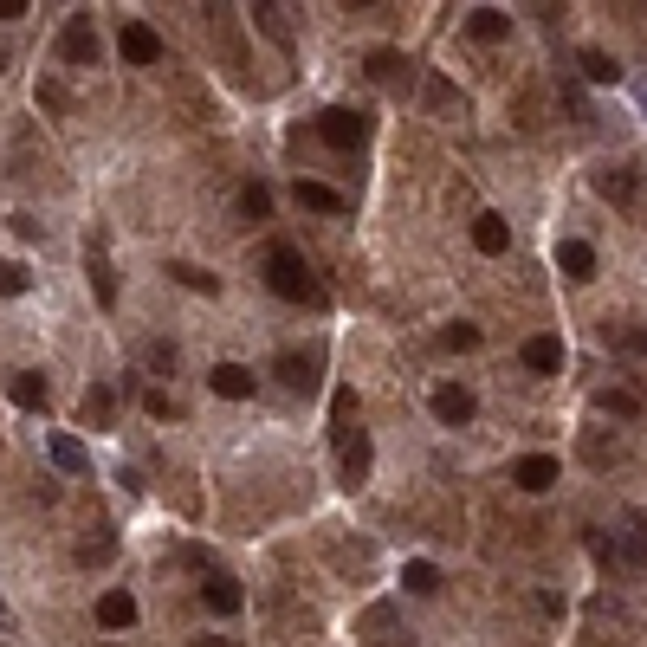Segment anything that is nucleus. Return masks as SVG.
Instances as JSON below:
<instances>
[{"label": "nucleus", "mask_w": 647, "mask_h": 647, "mask_svg": "<svg viewBox=\"0 0 647 647\" xmlns=\"http://www.w3.org/2000/svg\"><path fill=\"white\" fill-rule=\"evenodd\" d=\"M259 272H266V285H272L279 298H292V305H324L318 272L305 266V253H298L292 240H272V246H266V259H259Z\"/></svg>", "instance_id": "1"}, {"label": "nucleus", "mask_w": 647, "mask_h": 647, "mask_svg": "<svg viewBox=\"0 0 647 647\" xmlns=\"http://www.w3.org/2000/svg\"><path fill=\"white\" fill-rule=\"evenodd\" d=\"M318 136L330 149H356L369 136V117L363 110H343V104H330V110H318Z\"/></svg>", "instance_id": "2"}, {"label": "nucleus", "mask_w": 647, "mask_h": 647, "mask_svg": "<svg viewBox=\"0 0 647 647\" xmlns=\"http://www.w3.org/2000/svg\"><path fill=\"white\" fill-rule=\"evenodd\" d=\"M98 26H91V13H72L65 20V33H59V59L65 65H98Z\"/></svg>", "instance_id": "3"}, {"label": "nucleus", "mask_w": 647, "mask_h": 647, "mask_svg": "<svg viewBox=\"0 0 647 647\" xmlns=\"http://www.w3.org/2000/svg\"><path fill=\"white\" fill-rule=\"evenodd\" d=\"M272 369H279V382H285V389L311 395V389H318V369H324V356H318V350H279V363H272Z\"/></svg>", "instance_id": "4"}, {"label": "nucleus", "mask_w": 647, "mask_h": 647, "mask_svg": "<svg viewBox=\"0 0 647 647\" xmlns=\"http://www.w3.org/2000/svg\"><path fill=\"white\" fill-rule=\"evenodd\" d=\"M434 415L447 421V428H466V421L479 415L473 389H466V382H440V389H434Z\"/></svg>", "instance_id": "5"}, {"label": "nucleus", "mask_w": 647, "mask_h": 647, "mask_svg": "<svg viewBox=\"0 0 647 647\" xmlns=\"http://www.w3.org/2000/svg\"><path fill=\"white\" fill-rule=\"evenodd\" d=\"M369 78H376L382 91H408V52H395V46H376L369 52V65H363Z\"/></svg>", "instance_id": "6"}, {"label": "nucleus", "mask_w": 647, "mask_h": 647, "mask_svg": "<svg viewBox=\"0 0 647 647\" xmlns=\"http://www.w3.org/2000/svg\"><path fill=\"white\" fill-rule=\"evenodd\" d=\"M337 466H343V486H363L369 479V434L363 428H350L337 440Z\"/></svg>", "instance_id": "7"}, {"label": "nucleus", "mask_w": 647, "mask_h": 647, "mask_svg": "<svg viewBox=\"0 0 647 647\" xmlns=\"http://www.w3.org/2000/svg\"><path fill=\"white\" fill-rule=\"evenodd\" d=\"M85 272H91V292H98V305L110 311L117 305V272H110V253H104V233L85 246Z\"/></svg>", "instance_id": "8"}, {"label": "nucleus", "mask_w": 647, "mask_h": 647, "mask_svg": "<svg viewBox=\"0 0 647 647\" xmlns=\"http://www.w3.org/2000/svg\"><path fill=\"white\" fill-rule=\"evenodd\" d=\"M117 46H123V59L130 65H156L162 59V39H156V26H143V20H130L117 33Z\"/></svg>", "instance_id": "9"}, {"label": "nucleus", "mask_w": 647, "mask_h": 647, "mask_svg": "<svg viewBox=\"0 0 647 647\" xmlns=\"http://www.w3.org/2000/svg\"><path fill=\"white\" fill-rule=\"evenodd\" d=\"M557 266H563V279L589 285V279H596V246H589V240H557Z\"/></svg>", "instance_id": "10"}, {"label": "nucleus", "mask_w": 647, "mask_h": 647, "mask_svg": "<svg viewBox=\"0 0 647 647\" xmlns=\"http://www.w3.org/2000/svg\"><path fill=\"white\" fill-rule=\"evenodd\" d=\"M7 402L13 408H46L52 402L46 376H39V369H13V376H7Z\"/></svg>", "instance_id": "11"}, {"label": "nucleus", "mask_w": 647, "mask_h": 647, "mask_svg": "<svg viewBox=\"0 0 647 647\" xmlns=\"http://www.w3.org/2000/svg\"><path fill=\"white\" fill-rule=\"evenodd\" d=\"M136 615H143V609H136L130 589H104V596H98V628H136Z\"/></svg>", "instance_id": "12"}, {"label": "nucleus", "mask_w": 647, "mask_h": 647, "mask_svg": "<svg viewBox=\"0 0 647 647\" xmlns=\"http://www.w3.org/2000/svg\"><path fill=\"white\" fill-rule=\"evenodd\" d=\"M596 195L615 201V208H635V195H641L635 169H596Z\"/></svg>", "instance_id": "13"}, {"label": "nucleus", "mask_w": 647, "mask_h": 647, "mask_svg": "<svg viewBox=\"0 0 647 647\" xmlns=\"http://www.w3.org/2000/svg\"><path fill=\"white\" fill-rule=\"evenodd\" d=\"M512 479L525 492H550V486H557V460H550V453H525V460L512 466Z\"/></svg>", "instance_id": "14"}, {"label": "nucleus", "mask_w": 647, "mask_h": 647, "mask_svg": "<svg viewBox=\"0 0 647 647\" xmlns=\"http://www.w3.org/2000/svg\"><path fill=\"white\" fill-rule=\"evenodd\" d=\"M466 33H473L479 46H499V39L512 33V13H499V7H473V13H466Z\"/></svg>", "instance_id": "15"}, {"label": "nucleus", "mask_w": 647, "mask_h": 647, "mask_svg": "<svg viewBox=\"0 0 647 647\" xmlns=\"http://www.w3.org/2000/svg\"><path fill=\"white\" fill-rule=\"evenodd\" d=\"M525 369H531V376H557V369H563V343L550 337V330H544V337H525Z\"/></svg>", "instance_id": "16"}, {"label": "nucleus", "mask_w": 647, "mask_h": 647, "mask_svg": "<svg viewBox=\"0 0 647 647\" xmlns=\"http://www.w3.org/2000/svg\"><path fill=\"white\" fill-rule=\"evenodd\" d=\"M201 602H208L214 615H240V602H246V596H240V583H233V576H220V570H214L208 583H201Z\"/></svg>", "instance_id": "17"}, {"label": "nucleus", "mask_w": 647, "mask_h": 647, "mask_svg": "<svg viewBox=\"0 0 647 647\" xmlns=\"http://www.w3.org/2000/svg\"><path fill=\"white\" fill-rule=\"evenodd\" d=\"M46 453H52V466H59V473H85V466H91V453H85V440H78V434H52Z\"/></svg>", "instance_id": "18"}, {"label": "nucleus", "mask_w": 647, "mask_h": 647, "mask_svg": "<svg viewBox=\"0 0 647 647\" xmlns=\"http://www.w3.org/2000/svg\"><path fill=\"white\" fill-rule=\"evenodd\" d=\"M208 382H214V395H227V402L253 395V369H240V363H214V369H208Z\"/></svg>", "instance_id": "19"}, {"label": "nucleus", "mask_w": 647, "mask_h": 647, "mask_svg": "<svg viewBox=\"0 0 647 647\" xmlns=\"http://www.w3.org/2000/svg\"><path fill=\"white\" fill-rule=\"evenodd\" d=\"M78 408H85V421H91V428H110V421H117V389H110V382H91Z\"/></svg>", "instance_id": "20"}, {"label": "nucleus", "mask_w": 647, "mask_h": 647, "mask_svg": "<svg viewBox=\"0 0 647 647\" xmlns=\"http://www.w3.org/2000/svg\"><path fill=\"white\" fill-rule=\"evenodd\" d=\"M473 246H479V253H505V246H512L505 214H479V220H473Z\"/></svg>", "instance_id": "21"}, {"label": "nucleus", "mask_w": 647, "mask_h": 647, "mask_svg": "<svg viewBox=\"0 0 647 647\" xmlns=\"http://www.w3.org/2000/svg\"><path fill=\"white\" fill-rule=\"evenodd\" d=\"M292 195H298V208H311V214H343L350 208V201H343L337 188H324V182H298Z\"/></svg>", "instance_id": "22"}, {"label": "nucleus", "mask_w": 647, "mask_h": 647, "mask_svg": "<svg viewBox=\"0 0 647 647\" xmlns=\"http://www.w3.org/2000/svg\"><path fill=\"white\" fill-rule=\"evenodd\" d=\"M253 13V26L272 39V46H292V26H285V7H272V0H259V7H246Z\"/></svg>", "instance_id": "23"}, {"label": "nucleus", "mask_w": 647, "mask_h": 647, "mask_svg": "<svg viewBox=\"0 0 647 647\" xmlns=\"http://www.w3.org/2000/svg\"><path fill=\"white\" fill-rule=\"evenodd\" d=\"M596 402H602V415H615V421H641V395L635 389H602Z\"/></svg>", "instance_id": "24"}, {"label": "nucleus", "mask_w": 647, "mask_h": 647, "mask_svg": "<svg viewBox=\"0 0 647 647\" xmlns=\"http://www.w3.org/2000/svg\"><path fill=\"white\" fill-rule=\"evenodd\" d=\"M169 279H175V285H188V292H208V298L220 292V279H214V272H208V266H188V259H175V266H169Z\"/></svg>", "instance_id": "25"}, {"label": "nucleus", "mask_w": 647, "mask_h": 647, "mask_svg": "<svg viewBox=\"0 0 647 647\" xmlns=\"http://www.w3.org/2000/svg\"><path fill=\"white\" fill-rule=\"evenodd\" d=\"M402 589H408V596H434V589H440V570H434V563H402Z\"/></svg>", "instance_id": "26"}, {"label": "nucleus", "mask_w": 647, "mask_h": 647, "mask_svg": "<svg viewBox=\"0 0 647 647\" xmlns=\"http://www.w3.org/2000/svg\"><path fill=\"white\" fill-rule=\"evenodd\" d=\"M576 65H583V78H589V85H615V78H622V65H615L609 52H596V46H589Z\"/></svg>", "instance_id": "27"}, {"label": "nucleus", "mask_w": 647, "mask_h": 647, "mask_svg": "<svg viewBox=\"0 0 647 647\" xmlns=\"http://www.w3.org/2000/svg\"><path fill=\"white\" fill-rule=\"evenodd\" d=\"M240 214H246V220H266V214H272V188H266V182H246V188H240Z\"/></svg>", "instance_id": "28"}, {"label": "nucleus", "mask_w": 647, "mask_h": 647, "mask_svg": "<svg viewBox=\"0 0 647 647\" xmlns=\"http://www.w3.org/2000/svg\"><path fill=\"white\" fill-rule=\"evenodd\" d=\"M434 343H440V350H479V324H447Z\"/></svg>", "instance_id": "29"}, {"label": "nucleus", "mask_w": 647, "mask_h": 647, "mask_svg": "<svg viewBox=\"0 0 647 647\" xmlns=\"http://www.w3.org/2000/svg\"><path fill=\"white\" fill-rule=\"evenodd\" d=\"M609 343H615V350H628V356H647V330L641 324H615Z\"/></svg>", "instance_id": "30"}, {"label": "nucleus", "mask_w": 647, "mask_h": 647, "mask_svg": "<svg viewBox=\"0 0 647 647\" xmlns=\"http://www.w3.org/2000/svg\"><path fill=\"white\" fill-rule=\"evenodd\" d=\"M330 421H337V440L356 428V395H350V389H337V402H330Z\"/></svg>", "instance_id": "31"}, {"label": "nucleus", "mask_w": 647, "mask_h": 647, "mask_svg": "<svg viewBox=\"0 0 647 647\" xmlns=\"http://www.w3.org/2000/svg\"><path fill=\"white\" fill-rule=\"evenodd\" d=\"M26 292V266L20 259H0V298H20Z\"/></svg>", "instance_id": "32"}, {"label": "nucleus", "mask_w": 647, "mask_h": 647, "mask_svg": "<svg viewBox=\"0 0 647 647\" xmlns=\"http://www.w3.org/2000/svg\"><path fill=\"white\" fill-rule=\"evenodd\" d=\"M428 104H434V110H466V98L447 85V78H428Z\"/></svg>", "instance_id": "33"}, {"label": "nucleus", "mask_w": 647, "mask_h": 647, "mask_svg": "<svg viewBox=\"0 0 647 647\" xmlns=\"http://www.w3.org/2000/svg\"><path fill=\"white\" fill-rule=\"evenodd\" d=\"M33 98L46 104V110H72V91H65L59 78H39V91H33Z\"/></svg>", "instance_id": "34"}, {"label": "nucleus", "mask_w": 647, "mask_h": 647, "mask_svg": "<svg viewBox=\"0 0 647 647\" xmlns=\"http://www.w3.org/2000/svg\"><path fill=\"white\" fill-rule=\"evenodd\" d=\"M149 369H156V376H175V343H149Z\"/></svg>", "instance_id": "35"}, {"label": "nucleus", "mask_w": 647, "mask_h": 647, "mask_svg": "<svg viewBox=\"0 0 647 647\" xmlns=\"http://www.w3.org/2000/svg\"><path fill=\"white\" fill-rule=\"evenodd\" d=\"M110 550H117V538H85L78 544V563H110Z\"/></svg>", "instance_id": "36"}, {"label": "nucleus", "mask_w": 647, "mask_h": 647, "mask_svg": "<svg viewBox=\"0 0 647 647\" xmlns=\"http://www.w3.org/2000/svg\"><path fill=\"white\" fill-rule=\"evenodd\" d=\"M143 408H149V415H162V421H175V415H182V408H175L162 389H143Z\"/></svg>", "instance_id": "37"}, {"label": "nucleus", "mask_w": 647, "mask_h": 647, "mask_svg": "<svg viewBox=\"0 0 647 647\" xmlns=\"http://www.w3.org/2000/svg\"><path fill=\"white\" fill-rule=\"evenodd\" d=\"M622 550H628V557H635V563H647V518H635V531H628V538H622Z\"/></svg>", "instance_id": "38"}, {"label": "nucleus", "mask_w": 647, "mask_h": 647, "mask_svg": "<svg viewBox=\"0 0 647 647\" xmlns=\"http://www.w3.org/2000/svg\"><path fill=\"white\" fill-rule=\"evenodd\" d=\"M563 110H570L576 123H589V98H583V91H576V85H563Z\"/></svg>", "instance_id": "39"}, {"label": "nucleus", "mask_w": 647, "mask_h": 647, "mask_svg": "<svg viewBox=\"0 0 647 647\" xmlns=\"http://www.w3.org/2000/svg\"><path fill=\"white\" fill-rule=\"evenodd\" d=\"M26 13V0H0V20H20Z\"/></svg>", "instance_id": "40"}, {"label": "nucleus", "mask_w": 647, "mask_h": 647, "mask_svg": "<svg viewBox=\"0 0 647 647\" xmlns=\"http://www.w3.org/2000/svg\"><path fill=\"white\" fill-rule=\"evenodd\" d=\"M195 647H240V641H227V635H195Z\"/></svg>", "instance_id": "41"}, {"label": "nucleus", "mask_w": 647, "mask_h": 647, "mask_svg": "<svg viewBox=\"0 0 647 647\" xmlns=\"http://www.w3.org/2000/svg\"><path fill=\"white\" fill-rule=\"evenodd\" d=\"M0 72H7V46H0Z\"/></svg>", "instance_id": "42"}, {"label": "nucleus", "mask_w": 647, "mask_h": 647, "mask_svg": "<svg viewBox=\"0 0 647 647\" xmlns=\"http://www.w3.org/2000/svg\"><path fill=\"white\" fill-rule=\"evenodd\" d=\"M0 615H7V602H0Z\"/></svg>", "instance_id": "43"}]
</instances>
